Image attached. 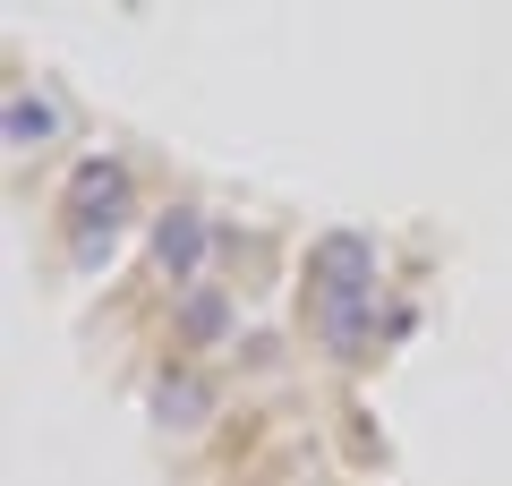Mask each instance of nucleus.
Masks as SVG:
<instances>
[{
    "label": "nucleus",
    "mask_w": 512,
    "mask_h": 486,
    "mask_svg": "<svg viewBox=\"0 0 512 486\" xmlns=\"http://www.w3.org/2000/svg\"><path fill=\"white\" fill-rule=\"evenodd\" d=\"M367 248L359 239H325L316 248V307H325V333L333 350H359L367 342Z\"/></svg>",
    "instance_id": "obj_1"
},
{
    "label": "nucleus",
    "mask_w": 512,
    "mask_h": 486,
    "mask_svg": "<svg viewBox=\"0 0 512 486\" xmlns=\"http://www.w3.org/2000/svg\"><path fill=\"white\" fill-rule=\"evenodd\" d=\"M154 248H163V265H171V273H197V256H205V222H197V214H171Z\"/></svg>",
    "instance_id": "obj_4"
},
{
    "label": "nucleus",
    "mask_w": 512,
    "mask_h": 486,
    "mask_svg": "<svg viewBox=\"0 0 512 486\" xmlns=\"http://www.w3.org/2000/svg\"><path fill=\"white\" fill-rule=\"evenodd\" d=\"M0 120H9V145H18V154H35V145L60 137V103H52V94H35V86H9Z\"/></svg>",
    "instance_id": "obj_3"
},
{
    "label": "nucleus",
    "mask_w": 512,
    "mask_h": 486,
    "mask_svg": "<svg viewBox=\"0 0 512 486\" xmlns=\"http://www.w3.org/2000/svg\"><path fill=\"white\" fill-rule=\"evenodd\" d=\"M197 410H205V384L171 376V384H163V418H171V427H197Z\"/></svg>",
    "instance_id": "obj_5"
},
{
    "label": "nucleus",
    "mask_w": 512,
    "mask_h": 486,
    "mask_svg": "<svg viewBox=\"0 0 512 486\" xmlns=\"http://www.w3.org/2000/svg\"><path fill=\"white\" fill-rule=\"evenodd\" d=\"M120 205H128V180L111 171V162H94L86 180H77V265H103V256H111Z\"/></svg>",
    "instance_id": "obj_2"
}]
</instances>
